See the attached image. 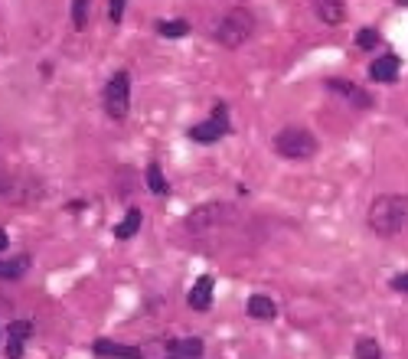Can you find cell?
<instances>
[{
  "label": "cell",
  "mask_w": 408,
  "mask_h": 359,
  "mask_svg": "<svg viewBox=\"0 0 408 359\" xmlns=\"http://www.w3.org/2000/svg\"><path fill=\"white\" fill-rule=\"evenodd\" d=\"M366 219H369V229H373L375 235H383V239L399 235L408 223V196H402V193H383V196H375Z\"/></svg>",
  "instance_id": "cell-1"
},
{
  "label": "cell",
  "mask_w": 408,
  "mask_h": 359,
  "mask_svg": "<svg viewBox=\"0 0 408 359\" xmlns=\"http://www.w3.org/2000/svg\"><path fill=\"white\" fill-rule=\"evenodd\" d=\"M274 151H278L284 160H310V157L317 154V137L307 128L291 124V128L278 131V137H274Z\"/></svg>",
  "instance_id": "cell-2"
},
{
  "label": "cell",
  "mask_w": 408,
  "mask_h": 359,
  "mask_svg": "<svg viewBox=\"0 0 408 359\" xmlns=\"http://www.w3.org/2000/svg\"><path fill=\"white\" fill-rule=\"evenodd\" d=\"M252 33H255V17H252V10H242V7L229 10V13L219 20V26H216V40H219L226 49H238Z\"/></svg>",
  "instance_id": "cell-3"
},
{
  "label": "cell",
  "mask_w": 408,
  "mask_h": 359,
  "mask_svg": "<svg viewBox=\"0 0 408 359\" xmlns=\"http://www.w3.org/2000/svg\"><path fill=\"white\" fill-rule=\"evenodd\" d=\"M128 108H131V76L128 72H115L111 82L105 86V112H108V118L121 121L128 118Z\"/></svg>",
  "instance_id": "cell-4"
},
{
  "label": "cell",
  "mask_w": 408,
  "mask_h": 359,
  "mask_svg": "<svg viewBox=\"0 0 408 359\" xmlns=\"http://www.w3.org/2000/svg\"><path fill=\"white\" fill-rule=\"evenodd\" d=\"M229 216H232V209H226L222 203H206V206H199L196 213L187 216V229L190 232H209L213 225L226 223Z\"/></svg>",
  "instance_id": "cell-5"
},
{
  "label": "cell",
  "mask_w": 408,
  "mask_h": 359,
  "mask_svg": "<svg viewBox=\"0 0 408 359\" xmlns=\"http://www.w3.org/2000/svg\"><path fill=\"white\" fill-rule=\"evenodd\" d=\"M229 131V112H226V105H216V112L209 121H203V124H196L193 131H190V137L193 141H199V144H216L222 134Z\"/></svg>",
  "instance_id": "cell-6"
},
{
  "label": "cell",
  "mask_w": 408,
  "mask_h": 359,
  "mask_svg": "<svg viewBox=\"0 0 408 359\" xmlns=\"http://www.w3.org/2000/svg\"><path fill=\"white\" fill-rule=\"evenodd\" d=\"M314 13L320 17V23L340 26L346 17V7H343V0H314Z\"/></svg>",
  "instance_id": "cell-7"
},
{
  "label": "cell",
  "mask_w": 408,
  "mask_h": 359,
  "mask_svg": "<svg viewBox=\"0 0 408 359\" xmlns=\"http://www.w3.org/2000/svg\"><path fill=\"white\" fill-rule=\"evenodd\" d=\"M187 300H190V307L193 310H209L213 307V278L203 274V278L193 284V291H190Z\"/></svg>",
  "instance_id": "cell-8"
},
{
  "label": "cell",
  "mask_w": 408,
  "mask_h": 359,
  "mask_svg": "<svg viewBox=\"0 0 408 359\" xmlns=\"http://www.w3.org/2000/svg\"><path fill=\"white\" fill-rule=\"evenodd\" d=\"M92 350L98 356H111V359H144L137 346H124V343H111V340H98Z\"/></svg>",
  "instance_id": "cell-9"
},
{
  "label": "cell",
  "mask_w": 408,
  "mask_h": 359,
  "mask_svg": "<svg viewBox=\"0 0 408 359\" xmlns=\"http://www.w3.org/2000/svg\"><path fill=\"white\" fill-rule=\"evenodd\" d=\"M327 88L330 92H340V95H346L353 105H359V108H369L373 105V98H369V92H363L359 86H353V82H343V78H333V82H327Z\"/></svg>",
  "instance_id": "cell-10"
},
{
  "label": "cell",
  "mask_w": 408,
  "mask_h": 359,
  "mask_svg": "<svg viewBox=\"0 0 408 359\" xmlns=\"http://www.w3.org/2000/svg\"><path fill=\"white\" fill-rule=\"evenodd\" d=\"M369 76H373L375 82H395V78H399V59H395V56L375 59L373 66H369Z\"/></svg>",
  "instance_id": "cell-11"
},
{
  "label": "cell",
  "mask_w": 408,
  "mask_h": 359,
  "mask_svg": "<svg viewBox=\"0 0 408 359\" xmlns=\"http://www.w3.org/2000/svg\"><path fill=\"white\" fill-rule=\"evenodd\" d=\"M203 356V340L199 336H183L170 346V359H199Z\"/></svg>",
  "instance_id": "cell-12"
},
{
  "label": "cell",
  "mask_w": 408,
  "mask_h": 359,
  "mask_svg": "<svg viewBox=\"0 0 408 359\" xmlns=\"http://www.w3.org/2000/svg\"><path fill=\"white\" fill-rule=\"evenodd\" d=\"M245 307H248V317H255V320H272V317L278 314L274 300H272V298H264V294H252Z\"/></svg>",
  "instance_id": "cell-13"
},
{
  "label": "cell",
  "mask_w": 408,
  "mask_h": 359,
  "mask_svg": "<svg viewBox=\"0 0 408 359\" xmlns=\"http://www.w3.org/2000/svg\"><path fill=\"white\" fill-rule=\"evenodd\" d=\"M26 336H30V324L26 320H13L10 324V359H20Z\"/></svg>",
  "instance_id": "cell-14"
},
{
  "label": "cell",
  "mask_w": 408,
  "mask_h": 359,
  "mask_svg": "<svg viewBox=\"0 0 408 359\" xmlns=\"http://www.w3.org/2000/svg\"><path fill=\"white\" fill-rule=\"evenodd\" d=\"M137 229H141V209H128V216H124V219L118 223L115 235H118V239H131Z\"/></svg>",
  "instance_id": "cell-15"
},
{
  "label": "cell",
  "mask_w": 408,
  "mask_h": 359,
  "mask_svg": "<svg viewBox=\"0 0 408 359\" xmlns=\"http://www.w3.org/2000/svg\"><path fill=\"white\" fill-rule=\"evenodd\" d=\"M26 268H30V258H7V261H0V278H20V274H26Z\"/></svg>",
  "instance_id": "cell-16"
},
{
  "label": "cell",
  "mask_w": 408,
  "mask_h": 359,
  "mask_svg": "<svg viewBox=\"0 0 408 359\" xmlns=\"http://www.w3.org/2000/svg\"><path fill=\"white\" fill-rule=\"evenodd\" d=\"M353 353H356V359H383V350H379V343L373 336H359Z\"/></svg>",
  "instance_id": "cell-17"
},
{
  "label": "cell",
  "mask_w": 408,
  "mask_h": 359,
  "mask_svg": "<svg viewBox=\"0 0 408 359\" xmlns=\"http://www.w3.org/2000/svg\"><path fill=\"white\" fill-rule=\"evenodd\" d=\"M147 187L153 189V193H157V196H167V180H163V173H161V167H157V163H151V167H147Z\"/></svg>",
  "instance_id": "cell-18"
},
{
  "label": "cell",
  "mask_w": 408,
  "mask_h": 359,
  "mask_svg": "<svg viewBox=\"0 0 408 359\" xmlns=\"http://www.w3.org/2000/svg\"><path fill=\"white\" fill-rule=\"evenodd\" d=\"M157 33H161V36H187L190 23H187V20H161Z\"/></svg>",
  "instance_id": "cell-19"
},
{
  "label": "cell",
  "mask_w": 408,
  "mask_h": 359,
  "mask_svg": "<svg viewBox=\"0 0 408 359\" xmlns=\"http://www.w3.org/2000/svg\"><path fill=\"white\" fill-rule=\"evenodd\" d=\"M72 26L76 30L88 26V0H72Z\"/></svg>",
  "instance_id": "cell-20"
},
{
  "label": "cell",
  "mask_w": 408,
  "mask_h": 359,
  "mask_svg": "<svg viewBox=\"0 0 408 359\" xmlns=\"http://www.w3.org/2000/svg\"><path fill=\"white\" fill-rule=\"evenodd\" d=\"M356 46L359 49H379V33H375V30H359Z\"/></svg>",
  "instance_id": "cell-21"
},
{
  "label": "cell",
  "mask_w": 408,
  "mask_h": 359,
  "mask_svg": "<svg viewBox=\"0 0 408 359\" xmlns=\"http://www.w3.org/2000/svg\"><path fill=\"white\" fill-rule=\"evenodd\" d=\"M124 7H128V0H111V7H108L111 23H121V17H124Z\"/></svg>",
  "instance_id": "cell-22"
},
{
  "label": "cell",
  "mask_w": 408,
  "mask_h": 359,
  "mask_svg": "<svg viewBox=\"0 0 408 359\" xmlns=\"http://www.w3.org/2000/svg\"><path fill=\"white\" fill-rule=\"evenodd\" d=\"M392 288H395V291H402V294H408V271L405 274H395V278H392Z\"/></svg>",
  "instance_id": "cell-23"
},
{
  "label": "cell",
  "mask_w": 408,
  "mask_h": 359,
  "mask_svg": "<svg viewBox=\"0 0 408 359\" xmlns=\"http://www.w3.org/2000/svg\"><path fill=\"white\" fill-rule=\"evenodd\" d=\"M4 248H7V232L0 229V252H4Z\"/></svg>",
  "instance_id": "cell-24"
},
{
  "label": "cell",
  "mask_w": 408,
  "mask_h": 359,
  "mask_svg": "<svg viewBox=\"0 0 408 359\" xmlns=\"http://www.w3.org/2000/svg\"><path fill=\"white\" fill-rule=\"evenodd\" d=\"M4 187H7V183H4V170H0V189H4Z\"/></svg>",
  "instance_id": "cell-25"
}]
</instances>
